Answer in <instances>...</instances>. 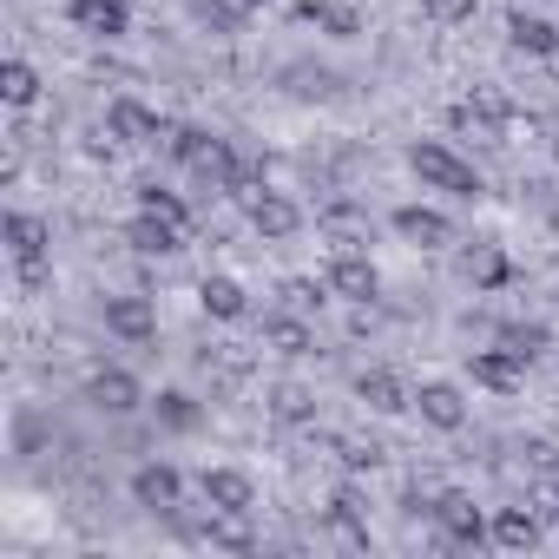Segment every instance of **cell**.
Masks as SVG:
<instances>
[{
  "mask_svg": "<svg viewBox=\"0 0 559 559\" xmlns=\"http://www.w3.org/2000/svg\"><path fill=\"white\" fill-rule=\"evenodd\" d=\"M165 145H171V158H178V165H191L204 185H217V191H230V198H237V185L250 178V165H243L224 139H211V132H198V126H171V132H165Z\"/></svg>",
  "mask_w": 559,
  "mask_h": 559,
  "instance_id": "cell-1",
  "label": "cell"
},
{
  "mask_svg": "<svg viewBox=\"0 0 559 559\" xmlns=\"http://www.w3.org/2000/svg\"><path fill=\"white\" fill-rule=\"evenodd\" d=\"M408 171H415L428 191H448V198H480V171H474L454 145H441V139H415V145H408Z\"/></svg>",
  "mask_w": 559,
  "mask_h": 559,
  "instance_id": "cell-2",
  "label": "cell"
},
{
  "mask_svg": "<svg viewBox=\"0 0 559 559\" xmlns=\"http://www.w3.org/2000/svg\"><path fill=\"white\" fill-rule=\"evenodd\" d=\"M237 204H243L250 230H257V237H270V243H284V237H297V230H304V211H297V204H290L284 191H270V185H263L257 171H250V178L237 185Z\"/></svg>",
  "mask_w": 559,
  "mask_h": 559,
  "instance_id": "cell-3",
  "label": "cell"
},
{
  "mask_svg": "<svg viewBox=\"0 0 559 559\" xmlns=\"http://www.w3.org/2000/svg\"><path fill=\"white\" fill-rule=\"evenodd\" d=\"M0 237H8V257H14V270H21V284H27V290H47V276H53V263H47V224H40L34 211H8Z\"/></svg>",
  "mask_w": 559,
  "mask_h": 559,
  "instance_id": "cell-4",
  "label": "cell"
},
{
  "mask_svg": "<svg viewBox=\"0 0 559 559\" xmlns=\"http://www.w3.org/2000/svg\"><path fill=\"white\" fill-rule=\"evenodd\" d=\"M323 284H330V297H343V304H376V297H382V270H376L362 250H343V257L323 270Z\"/></svg>",
  "mask_w": 559,
  "mask_h": 559,
  "instance_id": "cell-5",
  "label": "cell"
},
{
  "mask_svg": "<svg viewBox=\"0 0 559 559\" xmlns=\"http://www.w3.org/2000/svg\"><path fill=\"white\" fill-rule=\"evenodd\" d=\"M428 520L441 526L448 546H480V539H487V520H480V507H474L467 493H435V500H428Z\"/></svg>",
  "mask_w": 559,
  "mask_h": 559,
  "instance_id": "cell-6",
  "label": "cell"
},
{
  "mask_svg": "<svg viewBox=\"0 0 559 559\" xmlns=\"http://www.w3.org/2000/svg\"><path fill=\"white\" fill-rule=\"evenodd\" d=\"M67 21L86 40H126L132 34V0H67Z\"/></svg>",
  "mask_w": 559,
  "mask_h": 559,
  "instance_id": "cell-7",
  "label": "cell"
},
{
  "mask_svg": "<svg viewBox=\"0 0 559 559\" xmlns=\"http://www.w3.org/2000/svg\"><path fill=\"white\" fill-rule=\"evenodd\" d=\"M106 132H112L119 145H158L171 126H165L152 106H139V99H112V106H106Z\"/></svg>",
  "mask_w": 559,
  "mask_h": 559,
  "instance_id": "cell-8",
  "label": "cell"
},
{
  "mask_svg": "<svg viewBox=\"0 0 559 559\" xmlns=\"http://www.w3.org/2000/svg\"><path fill=\"white\" fill-rule=\"evenodd\" d=\"M198 493H204V507H224V513H250L257 507V480L243 467H204Z\"/></svg>",
  "mask_w": 559,
  "mask_h": 559,
  "instance_id": "cell-9",
  "label": "cell"
},
{
  "mask_svg": "<svg viewBox=\"0 0 559 559\" xmlns=\"http://www.w3.org/2000/svg\"><path fill=\"white\" fill-rule=\"evenodd\" d=\"M395 230H402L415 250H448V243H454V217L435 211V204H402V211H395Z\"/></svg>",
  "mask_w": 559,
  "mask_h": 559,
  "instance_id": "cell-10",
  "label": "cell"
},
{
  "mask_svg": "<svg viewBox=\"0 0 559 559\" xmlns=\"http://www.w3.org/2000/svg\"><path fill=\"white\" fill-rule=\"evenodd\" d=\"M86 402L106 408V415H132V408L145 402V389H139L132 369H93V376H86Z\"/></svg>",
  "mask_w": 559,
  "mask_h": 559,
  "instance_id": "cell-11",
  "label": "cell"
},
{
  "mask_svg": "<svg viewBox=\"0 0 559 559\" xmlns=\"http://www.w3.org/2000/svg\"><path fill=\"white\" fill-rule=\"evenodd\" d=\"M415 408H421V421L441 428V435H461V428H467V395H461L454 382H421V389H415Z\"/></svg>",
  "mask_w": 559,
  "mask_h": 559,
  "instance_id": "cell-12",
  "label": "cell"
},
{
  "mask_svg": "<svg viewBox=\"0 0 559 559\" xmlns=\"http://www.w3.org/2000/svg\"><path fill=\"white\" fill-rule=\"evenodd\" d=\"M126 243H132L139 257H178V250H185V224H171V217H158V211H139V217L126 224Z\"/></svg>",
  "mask_w": 559,
  "mask_h": 559,
  "instance_id": "cell-13",
  "label": "cell"
},
{
  "mask_svg": "<svg viewBox=\"0 0 559 559\" xmlns=\"http://www.w3.org/2000/svg\"><path fill=\"white\" fill-rule=\"evenodd\" d=\"M132 500L152 507V513H178V500H185V474L165 467V461H152V467L132 474Z\"/></svg>",
  "mask_w": 559,
  "mask_h": 559,
  "instance_id": "cell-14",
  "label": "cell"
},
{
  "mask_svg": "<svg viewBox=\"0 0 559 559\" xmlns=\"http://www.w3.org/2000/svg\"><path fill=\"white\" fill-rule=\"evenodd\" d=\"M106 330L119 343H152L158 336V310L145 297H106Z\"/></svg>",
  "mask_w": 559,
  "mask_h": 559,
  "instance_id": "cell-15",
  "label": "cell"
},
{
  "mask_svg": "<svg viewBox=\"0 0 559 559\" xmlns=\"http://www.w3.org/2000/svg\"><path fill=\"white\" fill-rule=\"evenodd\" d=\"M448 126H454V132H480V139H500V126H507V99H493V93L454 99V106H448Z\"/></svg>",
  "mask_w": 559,
  "mask_h": 559,
  "instance_id": "cell-16",
  "label": "cell"
},
{
  "mask_svg": "<svg viewBox=\"0 0 559 559\" xmlns=\"http://www.w3.org/2000/svg\"><path fill=\"white\" fill-rule=\"evenodd\" d=\"M539 526H546V520H539L533 507H500V513L487 520V539L507 546V552H533V546H539Z\"/></svg>",
  "mask_w": 559,
  "mask_h": 559,
  "instance_id": "cell-17",
  "label": "cell"
},
{
  "mask_svg": "<svg viewBox=\"0 0 559 559\" xmlns=\"http://www.w3.org/2000/svg\"><path fill=\"white\" fill-rule=\"evenodd\" d=\"M507 40H513L520 53H533V60H552V53H559V27L539 21V14H526L520 0H513V14H507Z\"/></svg>",
  "mask_w": 559,
  "mask_h": 559,
  "instance_id": "cell-18",
  "label": "cell"
},
{
  "mask_svg": "<svg viewBox=\"0 0 559 559\" xmlns=\"http://www.w3.org/2000/svg\"><path fill=\"white\" fill-rule=\"evenodd\" d=\"M356 395H362L376 415H402V408H415V389H408L395 369H369V376H356Z\"/></svg>",
  "mask_w": 559,
  "mask_h": 559,
  "instance_id": "cell-19",
  "label": "cell"
},
{
  "mask_svg": "<svg viewBox=\"0 0 559 559\" xmlns=\"http://www.w3.org/2000/svg\"><path fill=\"white\" fill-rule=\"evenodd\" d=\"M474 382L493 389V395H513V389L526 382V362L507 356V349H474Z\"/></svg>",
  "mask_w": 559,
  "mask_h": 559,
  "instance_id": "cell-20",
  "label": "cell"
},
{
  "mask_svg": "<svg viewBox=\"0 0 559 559\" xmlns=\"http://www.w3.org/2000/svg\"><path fill=\"white\" fill-rule=\"evenodd\" d=\"M198 539H204V546H224V552H257L250 513H224V507H211V520L198 526Z\"/></svg>",
  "mask_w": 559,
  "mask_h": 559,
  "instance_id": "cell-21",
  "label": "cell"
},
{
  "mask_svg": "<svg viewBox=\"0 0 559 559\" xmlns=\"http://www.w3.org/2000/svg\"><path fill=\"white\" fill-rule=\"evenodd\" d=\"M198 304H204V317H217V323H237V317L250 310V297H243L237 276H204V284H198Z\"/></svg>",
  "mask_w": 559,
  "mask_h": 559,
  "instance_id": "cell-22",
  "label": "cell"
},
{
  "mask_svg": "<svg viewBox=\"0 0 559 559\" xmlns=\"http://www.w3.org/2000/svg\"><path fill=\"white\" fill-rule=\"evenodd\" d=\"M263 343H270L276 356H310V349H317V330H310V317L290 310V317H270V323H263Z\"/></svg>",
  "mask_w": 559,
  "mask_h": 559,
  "instance_id": "cell-23",
  "label": "cell"
},
{
  "mask_svg": "<svg viewBox=\"0 0 559 559\" xmlns=\"http://www.w3.org/2000/svg\"><path fill=\"white\" fill-rule=\"evenodd\" d=\"M461 276H467V284H480V290H500L513 270H507V257L493 243H474V250H461Z\"/></svg>",
  "mask_w": 559,
  "mask_h": 559,
  "instance_id": "cell-24",
  "label": "cell"
},
{
  "mask_svg": "<svg viewBox=\"0 0 559 559\" xmlns=\"http://www.w3.org/2000/svg\"><path fill=\"white\" fill-rule=\"evenodd\" d=\"M270 415L284 421V428H304V421H317V395L304 382H276L270 389Z\"/></svg>",
  "mask_w": 559,
  "mask_h": 559,
  "instance_id": "cell-25",
  "label": "cell"
},
{
  "mask_svg": "<svg viewBox=\"0 0 559 559\" xmlns=\"http://www.w3.org/2000/svg\"><path fill=\"white\" fill-rule=\"evenodd\" d=\"M297 21H310V27H323V34H336V40H349V34H362V21H356V8H336V0H297Z\"/></svg>",
  "mask_w": 559,
  "mask_h": 559,
  "instance_id": "cell-26",
  "label": "cell"
},
{
  "mask_svg": "<svg viewBox=\"0 0 559 559\" xmlns=\"http://www.w3.org/2000/svg\"><path fill=\"white\" fill-rule=\"evenodd\" d=\"M500 349H507V356H520V362L533 369V362L552 349V330H546V323H507V330H500Z\"/></svg>",
  "mask_w": 559,
  "mask_h": 559,
  "instance_id": "cell-27",
  "label": "cell"
},
{
  "mask_svg": "<svg viewBox=\"0 0 559 559\" xmlns=\"http://www.w3.org/2000/svg\"><path fill=\"white\" fill-rule=\"evenodd\" d=\"M152 415H158V428H171V435H191V428L204 421V408H198L185 389H165V395L152 402Z\"/></svg>",
  "mask_w": 559,
  "mask_h": 559,
  "instance_id": "cell-28",
  "label": "cell"
},
{
  "mask_svg": "<svg viewBox=\"0 0 559 559\" xmlns=\"http://www.w3.org/2000/svg\"><path fill=\"white\" fill-rule=\"evenodd\" d=\"M0 99H8L14 112H27V106L40 99V73H34L27 60H8V67H0Z\"/></svg>",
  "mask_w": 559,
  "mask_h": 559,
  "instance_id": "cell-29",
  "label": "cell"
},
{
  "mask_svg": "<svg viewBox=\"0 0 559 559\" xmlns=\"http://www.w3.org/2000/svg\"><path fill=\"white\" fill-rule=\"evenodd\" d=\"M317 224H323V230H330L343 250H362V243H369V217H362L356 204H336V211H323Z\"/></svg>",
  "mask_w": 559,
  "mask_h": 559,
  "instance_id": "cell-30",
  "label": "cell"
},
{
  "mask_svg": "<svg viewBox=\"0 0 559 559\" xmlns=\"http://www.w3.org/2000/svg\"><path fill=\"white\" fill-rule=\"evenodd\" d=\"M243 14H250L243 0H191V21H198V27H211V34H237V27H243Z\"/></svg>",
  "mask_w": 559,
  "mask_h": 559,
  "instance_id": "cell-31",
  "label": "cell"
},
{
  "mask_svg": "<svg viewBox=\"0 0 559 559\" xmlns=\"http://www.w3.org/2000/svg\"><path fill=\"white\" fill-rule=\"evenodd\" d=\"M139 211H158V217H171V224L191 230V204L178 191H165V185H139Z\"/></svg>",
  "mask_w": 559,
  "mask_h": 559,
  "instance_id": "cell-32",
  "label": "cell"
},
{
  "mask_svg": "<svg viewBox=\"0 0 559 559\" xmlns=\"http://www.w3.org/2000/svg\"><path fill=\"white\" fill-rule=\"evenodd\" d=\"M284 304H290L297 317H317V310L330 304V284H310V276H290V284H284Z\"/></svg>",
  "mask_w": 559,
  "mask_h": 559,
  "instance_id": "cell-33",
  "label": "cell"
},
{
  "mask_svg": "<svg viewBox=\"0 0 559 559\" xmlns=\"http://www.w3.org/2000/svg\"><path fill=\"white\" fill-rule=\"evenodd\" d=\"M356 507H362V500H356V493L343 487V493L330 500V526H343V533H349L356 546H369V526H362V513H356Z\"/></svg>",
  "mask_w": 559,
  "mask_h": 559,
  "instance_id": "cell-34",
  "label": "cell"
},
{
  "mask_svg": "<svg viewBox=\"0 0 559 559\" xmlns=\"http://www.w3.org/2000/svg\"><path fill=\"white\" fill-rule=\"evenodd\" d=\"M421 14L435 27H461V21H474V0H421Z\"/></svg>",
  "mask_w": 559,
  "mask_h": 559,
  "instance_id": "cell-35",
  "label": "cell"
},
{
  "mask_svg": "<svg viewBox=\"0 0 559 559\" xmlns=\"http://www.w3.org/2000/svg\"><path fill=\"white\" fill-rule=\"evenodd\" d=\"M376 461H382V448H376V441H369V448H362V441H343V467H356V474H362V467H376Z\"/></svg>",
  "mask_w": 559,
  "mask_h": 559,
  "instance_id": "cell-36",
  "label": "cell"
},
{
  "mask_svg": "<svg viewBox=\"0 0 559 559\" xmlns=\"http://www.w3.org/2000/svg\"><path fill=\"white\" fill-rule=\"evenodd\" d=\"M243 8H263V0H243Z\"/></svg>",
  "mask_w": 559,
  "mask_h": 559,
  "instance_id": "cell-37",
  "label": "cell"
},
{
  "mask_svg": "<svg viewBox=\"0 0 559 559\" xmlns=\"http://www.w3.org/2000/svg\"><path fill=\"white\" fill-rule=\"evenodd\" d=\"M552 152H559V132H552Z\"/></svg>",
  "mask_w": 559,
  "mask_h": 559,
  "instance_id": "cell-38",
  "label": "cell"
}]
</instances>
